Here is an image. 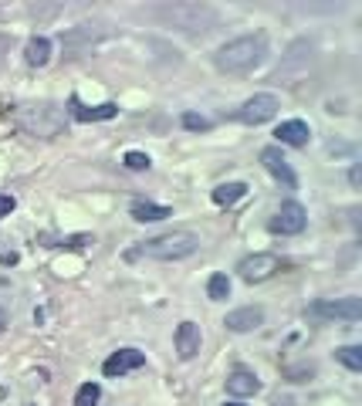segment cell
I'll return each instance as SVG.
<instances>
[{
    "instance_id": "ac0fdd59",
    "label": "cell",
    "mask_w": 362,
    "mask_h": 406,
    "mask_svg": "<svg viewBox=\"0 0 362 406\" xmlns=\"http://www.w3.org/2000/svg\"><path fill=\"white\" fill-rule=\"evenodd\" d=\"M206 295H210V301H224V298L231 295V278H227V275H210Z\"/></svg>"
},
{
    "instance_id": "7a4b0ae2",
    "label": "cell",
    "mask_w": 362,
    "mask_h": 406,
    "mask_svg": "<svg viewBox=\"0 0 362 406\" xmlns=\"http://www.w3.org/2000/svg\"><path fill=\"white\" fill-rule=\"evenodd\" d=\"M17 125L28 132V136H38V139H58L68 119H65V109L54 105V102H31V105H21L17 109Z\"/></svg>"
},
{
    "instance_id": "7c38bea8",
    "label": "cell",
    "mask_w": 362,
    "mask_h": 406,
    "mask_svg": "<svg viewBox=\"0 0 362 406\" xmlns=\"http://www.w3.org/2000/svg\"><path fill=\"white\" fill-rule=\"evenodd\" d=\"M224 325L231 328V332H254V328H261L264 325V308L261 305H247V308H237V312H231Z\"/></svg>"
},
{
    "instance_id": "52a82bcc",
    "label": "cell",
    "mask_w": 362,
    "mask_h": 406,
    "mask_svg": "<svg viewBox=\"0 0 362 406\" xmlns=\"http://www.w3.org/2000/svg\"><path fill=\"white\" fill-rule=\"evenodd\" d=\"M308 315H315V319H342V322H359V319H362V301H359V298L315 301V305L308 308Z\"/></svg>"
},
{
    "instance_id": "7402d4cb",
    "label": "cell",
    "mask_w": 362,
    "mask_h": 406,
    "mask_svg": "<svg viewBox=\"0 0 362 406\" xmlns=\"http://www.w3.org/2000/svg\"><path fill=\"white\" fill-rule=\"evenodd\" d=\"M183 125L193 129V132H206V129H210V119H203L197 112H187V116H183Z\"/></svg>"
},
{
    "instance_id": "ba28073f",
    "label": "cell",
    "mask_w": 362,
    "mask_h": 406,
    "mask_svg": "<svg viewBox=\"0 0 362 406\" xmlns=\"http://www.w3.org/2000/svg\"><path fill=\"white\" fill-rule=\"evenodd\" d=\"M261 162H264V169L281 183L284 190H295V186H298V176H295V169H291L288 160L281 156V146H268V149H261Z\"/></svg>"
},
{
    "instance_id": "ffe728a7",
    "label": "cell",
    "mask_w": 362,
    "mask_h": 406,
    "mask_svg": "<svg viewBox=\"0 0 362 406\" xmlns=\"http://www.w3.org/2000/svg\"><path fill=\"white\" fill-rule=\"evenodd\" d=\"M102 396V386L98 383H85L78 393H75V406H95Z\"/></svg>"
},
{
    "instance_id": "5b68a950",
    "label": "cell",
    "mask_w": 362,
    "mask_h": 406,
    "mask_svg": "<svg viewBox=\"0 0 362 406\" xmlns=\"http://www.w3.org/2000/svg\"><path fill=\"white\" fill-rule=\"evenodd\" d=\"M237 271H241V278L247 284H261L281 271V257L278 254H268V250H257V254L244 257L241 264H237Z\"/></svg>"
},
{
    "instance_id": "8992f818",
    "label": "cell",
    "mask_w": 362,
    "mask_h": 406,
    "mask_svg": "<svg viewBox=\"0 0 362 406\" xmlns=\"http://www.w3.org/2000/svg\"><path fill=\"white\" fill-rule=\"evenodd\" d=\"M271 234H281V237H291V234H301L308 227V210L298 200H284L278 206V213L271 217Z\"/></svg>"
},
{
    "instance_id": "cb8c5ba5",
    "label": "cell",
    "mask_w": 362,
    "mask_h": 406,
    "mask_svg": "<svg viewBox=\"0 0 362 406\" xmlns=\"http://www.w3.org/2000/svg\"><path fill=\"white\" fill-rule=\"evenodd\" d=\"M349 180H352V186H359V180H362V173H359V166H352V173H349Z\"/></svg>"
},
{
    "instance_id": "277c9868",
    "label": "cell",
    "mask_w": 362,
    "mask_h": 406,
    "mask_svg": "<svg viewBox=\"0 0 362 406\" xmlns=\"http://www.w3.org/2000/svg\"><path fill=\"white\" fill-rule=\"evenodd\" d=\"M278 109H281V102L275 98V95H254V98H247L241 109H234V122H244V125H264V122H271L278 116Z\"/></svg>"
},
{
    "instance_id": "d4e9b609",
    "label": "cell",
    "mask_w": 362,
    "mask_h": 406,
    "mask_svg": "<svg viewBox=\"0 0 362 406\" xmlns=\"http://www.w3.org/2000/svg\"><path fill=\"white\" fill-rule=\"evenodd\" d=\"M3 328H7V312L0 308V335H3Z\"/></svg>"
},
{
    "instance_id": "5bb4252c",
    "label": "cell",
    "mask_w": 362,
    "mask_h": 406,
    "mask_svg": "<svg viewBox=\"0 0 362 406\" xmlns=\"http://www.w3.org/2000/svg\"><path fill=\"white\" fill-rule=\"evenodd\" d=\"M275 136H278V142H281V146H295V149H301V146H308L312 129H308V122L291 119V122H281Z\"/></svg>"
},
{
    "instance_id": "484cf974",
    "label": "cell",
    "mask_w": 362,
    "mask_h": 406,
    "mask_svg": "<svg viewBox=\"0 0 362 406\" xmlns=\"http://www.w3.org/2000/svg\"><path fill=\"white\" fill-rule=\"evenodd\" d=\"M224 406H241V403H224Z\"/></svg>"
},
{
    "instance_id": "2e32d148",
    "label": "cell",
    "mask_w": 362,
    "mask_h": 406,
    "mask_svg": "<svg viewBox=\"0 0 362 406\" xmlns=\"http://www.w3.org/2000/svg\"><path fill=\"white\" fill-rule=\"evenodd\" d=\"M24 61L31 68H44L51 61V38H31L24 47Z\"/></svg>"
},
{
    "instance_id": "9c48e42d",
    "label": "cell",
    "mask_w": 362,
    "mask_h": 406,
    "mask_svg": "<svg viewBox=\"0 0 362 406\" xmlns=\"http://www.w3.org/2000/svg\"><path fill=\"white\" fill-rule=\"evenodd\" d=\"M68 109H72V119H78V122H102V119H116V116H119V105H116V102L85 105L78 95L68 98Z\"/></svg>"
},
{
    "instance_id": "603a6c76",
    "label": "cell",
    "mask_w": 362,
    "mask_h": 406,
    "mask_svg": "<svg viewBox=\"0 0 362 406\" xmlns=\"http://www.w3.org/2000/svg\"><path fill=\"white\" fill-rule=\"evenodd\" d=\"M14 206H17V200H14L10 193H0V217H7Z\"/></svg>"
},
{
    "instance_id": "3957f363",
    "label": "cell",
    "mask_w": 362,
    "mask_h": 406,
    "mask_svg": "<svg viewBox=\"0 0 362 406\" xmlns=\"http://www.w3.org/2000/svg\"><path fill=\"white\" fill-rule=\"evenodd\" d=\"M200 247V237L193 231H169L153 241H142L136 250H129V257H153V261H183Z\"/></svg>"
},
{
    "instance_id": "6da1fadb",
    "label": "cell",
    "mask_w": 362,
    "mask_h": 406,
    "mask_svg": "<svg viewBox=\"0 0 362 406\" xmlns=\"http://www.w3.org/2000/svg\"><path fill=\"white\" fill-rule=\"evenodd\" d=\"M264 54H268V38L264 34H244V38L227 41L213 54V65L220 72H227V75H244V72L257 68Z\"/></svg>"
},
{
    "instance_id": "8fae6325",
    "label": "cell",
    "mask_w": 362,
    "mask_h": 406,
    "mask_svg": "<svg viewBox=\"0 0 362 406\" xmlns=\"http://www.w3.org/2000/svg\"><path fill=\"white\" fill-rule=\"evenodd\" d=\"M200 325L197 322H180V328H176V356L183 359V363H190L197 352H200Z\"/></svg>"
},
{
    "instance_id": "44dd1931",
    "label": "cell",
    "mask_w": 362,
    "mask_h": 406,
    "mask_svg": "<svg viewBox=\"0 0 362 406\" xmlns=\"http://www.w3.org/2000/svg\"><path fill=\"white\" fill-rule=\"evenodd\" d=\"M125 166H129V169H136V173H142V169H149V156H146V153H136V149H132V153H125Z\"/></svg>"
},
{
    "instance_id": "d6986e66",
    "label": "cell",
    "mask_w": 362,
    "mask_h": 406,
    "mask_svg": "<svg viewBox=\"0 0 362 406\" xmlns=\"http://www.w3.org/2000/svg\"><path fill=\"white\" fill-rule=\"evenodd\" d=\"M335 359L345 365V369L359 372V369H362V349H359V345H342V349L335 352Z\"/></svg>"
},
{
    "instance_id": "e0dca14e",
    "label": "cell",
    "mask_w": 362,
    "mask_h": 406,
    "mask_svg": "<svg viewBox=\"0 0 362 406\" xmlns=\"http://www.w3.org/2000/svg\"><path fill=\"white\" fill-rule=\"evenodd\" d=\"M244 193H247V183H220L210 197H213V203H217V206H234Z\"/></svg>"
},
{
    "instance_id": "30bf717a",
    "label": "cell",
    "mask_w": 362,
    "mask_h": 406,
    "mask_svg": "<svg viewBox=\"0 0 362 406\" xmlns=\"http://www.w3.org/2000/svg\"><path fill=\"white\" fill-rule=\"evenodd\" d=\"M146 365V352H139V349H119V352H112L105 365H102V372L105 376H125V372H132V369H142Z\"/></svg>"
},
{
    "instance_id": "9a60e30c",
    "label": "cell",
    "mask_w": 362,
    "mask_h": 406,
    "mask_svg": "<svg viewBox=\"0 0 362 406\" xmlns=\"http://www.w3.org/2000/svg\"><path fill=\"white\" fill-rule=\"evenodd\" d=\"M129 213H132V220H139V224H156V220L173 217L169 206H162V203H149V200H136Z\"/></svg>"
},
{
    "instance_id": "4fadbf2b",
    "label": "cell",
    "mask_w": 362,
    "mask_h": 406,
    "mask_svg": "<svg viewBox=\"0 0 362 406\" xmlns=\"http://www.w3.org/2000/svg\"><path fill=\"white\" fill-rule=\"evenodd\" d=\"M257 389H261V379H257L251 369H244V365L231 369V376H227V393H231V396L244 400V396H254Z\"/></svg>"
}]
</instances>
